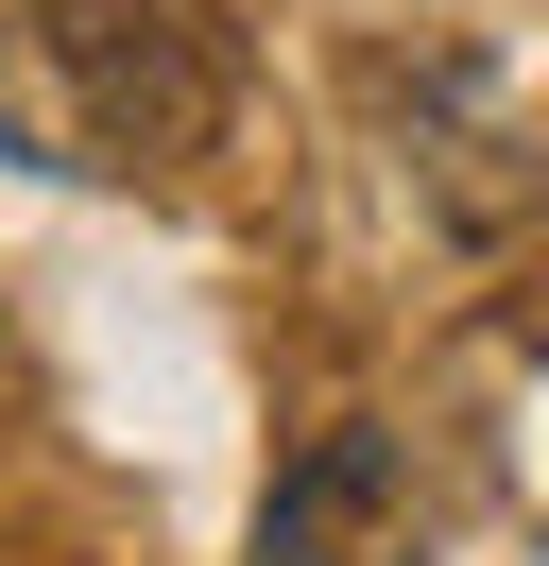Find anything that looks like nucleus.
<instances>
[{
	"instance_id": "obj_1",
	"label": "nucleus",
	"mask_w": 549,
	"mask_h": 566,
	"mask_svg": "<svg viewBox=\"0 0 549 566\" xmlns=\"http://www.w3.org/2000/svg\"><path fill=\"white\" fill-rule=\"evenodd\" d=\"M52 86L86 172H189L240 120V52L206 0H52Z\"/></svg>"
},
{
	"instance_id": "obj_2",
	"label": "nucleus",
	"mask_w": 549,
	"mask_h": 566,
	"mask_svg": "<svg viewBox=\"0 0 549 566\" xmlns=\"http://www.w3.org/2000/svg\"><path fill=\"white\" fill-rule=\"evenodd\" d=\"M395 515V429H309L258 497V566H361Z\"/></svg>"
}]
</instances>
